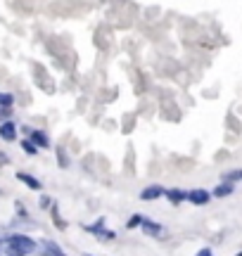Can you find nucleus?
Returning <instances> with one entry per match:
<instances>
[{"instance_id":"nucleus-5","label":"nucleus","mask_w":242,"mask_h":256,"mask_svg":"<svg viewBox=\"0 0 242 256\" xmlns=\"http://www.w3.org/2000/svg\"><path fill=\"white\" fill-rule=\"evenodd\" d=\"M0 138L7 140V143H12V140L17 138V126H15L12 121H5V124L0 126Z\"/></svg>"},{"instance_id":"nucleus-21","label":"nucleus","mask_w":242,"mask_h":256,"mask_svg":"<svg viewBox=\"0 0 242 256\" xmlns=\"http://www.w3.org/2000/svg\"><path fill=\"white\" fill-rule=\"evenodd\" d=\"M0 244H2V239H0ZM0 252H2V247H0Z\"/></svg>"},{"instance_id":"nucleus-7","label":"nucleus","mask_w":242,"mask_h":256,"mask_svg":"<svg viewBox=\"0 0 242 256\" xmlns=\"http://www.w3.org/2000/svg\"><path fill=\"white\" fill-rule=\"evenodd\" d=\"M17 178H19V181H21L24 185H26V187H31V190H40V187H43L38 178L29 176V173H24V171H19V173H17Z\"/></svg>"},{"instance_id":"nucleus-19","label":"nucleus","mask_w":242,"mask_h":256,"mask_svg":"<svg viewBox=\"0 0 242 256\" xmlns=\"http://www.w3.org/2000/svg\"><path fill=\"white\" fill-rule=\"evenodd\" d=\"M211 254V249H209V247H206V249H200V256H209Z\"/></svg>"},{"instance_id":"nucleus-3","label":"nucleus","mask_w":242,"mask_h":256,"mask_svg":"<svg viewBox=\"0 0 242 256\" xmlns=\"http://www.w3.org/2000/svg\"><path fill=\"white\" fill-rule=\"evenodd\" d=\"M209 197H211V195H209L206 190H200V187L187 192V200L192 201V204H197V206H205L206 201H209Z\"/></svg>"},{"instance_id":"nucleus-15","label":"nucleus","mask_w":242,"mask_h":256,"mask_svg":"<svg viewBox=\"0 0 242 256\" xmlns=\"http://www.w3.org/2000/svg\"><path fill=\"white\" fill-rule=\"evenodd\" d=\"M138 225H143V216H138V214H135V216H130V220H129V225H126V228L133 230V228H138Z\"/></svg>"},{"instance_id":"nucleus-8","label":"nucleus","mask_w":242,"mask_h":256,"mask_svg":"<svg viewBox=\"0 0 242 256\" xmlns=\"http://www.w3.org/2000/svg\"><path fill=\"white\" fill-rule=\"evenodd\" d=\"M29 135H31V140H34L38 147H50V140H48V135H45L43 130H29Z\"/></svg>"},{"instance_id":"nucleus-2","label":"nucleus","mask_w":242,"mask_h":256,"mask_svg":"<svg viewBox=\"0 0 242 256\" xmlns=\"http://www.w3.org/2000/svg\"><path fill=\"white\" fill-rule=\"evenodd\" d=\"M143 230H145V235H149V238H159V235L164 233L162 223H157V220H149V219H143Z\"/></svg>"},{"instance_id":"nucleus-9","label":"nucleus","mask_w":242,"mask_h":256,"mask_svg":"<svg viewBox=\"0 0 242 256\" xmlns=\"http://www.w3.org/2000/svg\"><path fill=\"white\" fill-rule=\"evenodd\" d=\"M233 192H235L233 183H230V181H223V183L214 190V197H228V195H233Z\"/></svg>"},{"instance_id":"nucleus-13","label":"nucleus","mask_w":242,"mask_h":256,"mask_svg":"<svg viewBox=\"0 0 242 256\" xmlns=\"http://www.w3.org/2000/svg\"><path fill=\"white\" fill-rule=\"evenodd\" d=\"M21 149H24L26 154H36V152H38V145L34 143V140H24V143H21Z\"/></svg>"},{"instance_id":"nucleus-4","label":"nucleus","mask_w":242,"mask_h":256,"mask_svg":"<svg viewBox=\"0 0 242 256\" xmlns=\"http://www.w3.org/2000/svg\"><path fill=\"white\" fill-rule=\"evenodd\" d=\"M164 192H167L168 201H171L173 206H178L181 201L187 200V192H186V190H178V187H168V190H164Z\"/></svg>"},{"instance_id":"nucleus-20","label":"nucleus","mask_w":242,"mask_h":256,"mask_svg":"<svg viewBox=\"0 0 242 256\" xmlns=\"http://www.w3.org/2000/svg\"><path fill=\"white\" fill-rule=\"evenodd\" d=\"M2 164H7V157H5V154H0V166Z\"/></svg>"},{"instance_id":"nucleus-1","label":"nucleus","mask_w":242,"mask_h":256,"mask_svg":"<svg viewBox=\"0 0 242 256\" xmlns=\"http://www.w3.org/2000/svg\"><path fill=\"white\" fill-rule=\"evenodd\" d=\"M7 254H34L36 252V242L26 235H12L7 239Z\"/></svg>"},{"instance_id":"nucleus-14","label":"nucleus","mask_w":242,"mask_h":256,"mask_svg":"<svg viewBox=\"0 0 242 256\" xmlns=\"http://www.w3.org/2000/svg\"><path fill=\"white\" fill-rule=\"evenodd\" d=\"M223 181H242V168H238V171H228V173H223Z\"/></svg>"},{"instance_id":"nucleus-18","label":"nucleus","mask_w":242,"mask_h":256,"mask_svg":"<svg viewBox=\"0 0 242 256\" xmlns=\"http://www.w3.org/2000/svg\"><path fill=\"white\" fill-rule=\"evenodd\" d=\"M50 204H53L50 197H40V209H50Z\"/></svg>"},{"instance_id":"nucleus-10","label":"nucleus","mask_w":242,"mask_h":256,"mask_svg":"<svg viewBox=\"0 0 242 256\" xmlns=\"http://www.w3.org/2000/svg\"><path fill=\"white\" fill-rule=\"evenodd\" d=\"M43 254L62 256V247H57V242H45V247H43Z\"/></svg>"},{"instance_id":"nucleus-11","label":"nucleus","mask_w":242,"mask_h":256,"mask_svg":"<svg viewBox=\"0 0 242 256\" xmlns=\"http://www.w3.org/2000/svg\"><path fill=\"white\" fill-rule=\"evenodd\" d=\"M57 162H59L62 168L69 166V157H67V149H64V147H57Z\"/></svg>"},{"instance_id":"nucleus-6","label":"nucleus","mask_w":242,"mask_h":256,"mask_svg":"<svg viewBox=\"0 0 242 256\" xmlns=\"http://www.w3.org/2000/svg\"><path fill=\"white\" fill-rule=\"evenodd\" d=\"M162 195H164V187H162V185H149V187H145V190L140 192V200L149 201V200H157V197H162Z\"/></svg>"},{"instance_id":"nucleus-16","label":"nucleus","mask_w":242,"mask_h":256,"mask_svg":"<svg viewBox=\"0 0 242 256\" xmlns=\"http://www.w3.org/2000/svg\"><path fill=\"white\" fill-rule=\"evenodd\" d=\"M12 100H15L12 95H0V107H10V105H12Z\"/></svg>"},{"instance_id":"nucleus-12","label":"nucleus","mask_w":242,"mask_h":256,"mask_svg":"<svg viewBox=\"0 0 242 256\" xmlns=\"http://www.w3.org/2000/svg\"><path fill=\"white\" fill-rule=\"evenodd\" d=\"M86 230H88V233H95V235H100V233L105 230V220H102V219L95 220L93 225H86Z\"/></svg>"},{"instance_id":"nucleus-17","label":"nucleus","mask_w":242,"mask_h":256,"mask_svg":"<svg viewBox=\"0 0 242 256\" xmlns=\"http://www.w3.org/2000/svg\"><path fill=\"white\" fill-rule=\"evenodd\" d=\"M97 238H100V239H114V233H112V230H102Z\"/></svg>"}]
</instances>
